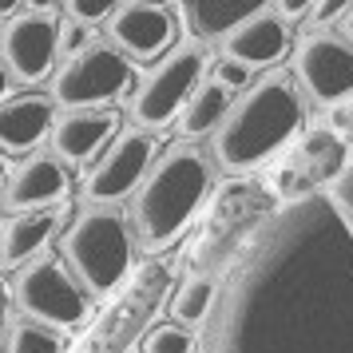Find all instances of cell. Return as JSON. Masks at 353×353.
Segmentation results:
<instances>
[{
  "instance_id": "33",
  "label": "cell",
  "mask_w": 353,
  "mask_h": 353,
  "mask_svg": "<svg viewBox=\"0 0 353 353\" xmlns=\"http://www.w3.org/2000/svg\"><path fill=\"white\" fill-rule=\"evenodd\" d=\"M8 175H12V171H8V159H4V151H0V187L8 183Z\"/></svg>"
},
{
  "instance_id": "19",
  "label": "cell",
  "mask_w": 353,
  "mask_h": 353,
  "mask_svg": "<svg viewBox=\"0 0 353 353\" xmlns=\"http://www.w3.org/2000/svg\"><path fill=\"white\" fill-rule=\"evenodd\" d=\"M226 112H230V88L207 80V83L194 88V96L187 99V108L179 112V131H183L187 139L207 135V131H219V123L226 119Z\"/></svg>"
},
{
  "instance_id": "27",
  "label": "cell",
  "mask_w": 353,
  "mask_h": 353,
  "mask_svg": "<svg viewBox=\"0 0 353 353\" xmlns=\"http://www.w3.org/2000/svg\"><path fill=\"white\" fill-rule=\"evenodd\" d=\"M345 12H353V0H318L314 12H310V24H314V28H325V24H334V20L345 17Z\"/></svg>"
},
{
  "instance_id": "14",
  "label": "cell",
  "mask_w": 353,
  "mask_h": 353,
  "mask_svg": "<svg viewBox=\"0 0 353 353\" xmlns=\"http://www.w3.org/2000/svg\"><path fill=\"white\" fill-rule=\"evenodd\" d=\"M119 135L115 112H64L52 123V151L68 163H92Z\"/></svg>"
},
{
  "instance_id": "11",
  "label": "cell",
  "mask_w": 353,
  "mask_h": 353,
  "mask_svg": "<svg viewBox=\"0 0 353 353\" xmlns=\"http://www.w3.org/2000/svg\"><path fill=\"white\" fill-rule=\"evenodd\" d=\"M60 56V20L56 12H20L0 28V60L24 83L44 80Z\"/></svg>"
},
{
  "instance_id": "9",
  "label": "cell",
  "mask_w": 353,
  "mask_h": 353,
  "mask_svg": "<svg viewBox=\"0 0 353 353\" xmlns=\"http://www.w3.org/2000/svg\"><path fill=\"white\" fill-rule=\"evenodd\" d=\"M155 159L159 155H155L151 131H143V128L119 131L112 143L103 147V155L92 159V167L83 171V194L92 203H99V207L119 203L123 194H135V187L147 179Z\"/></svg>"
},
{
  "instance_id": "22",
  "label": "cell",
  "mask_w": 353,
  "mask_h": 353,
  "mask_svg": "<svg viewBox=\"0 0 353 353\" xmlns=\"http://www.w3.org/2000/svg\"><path fill=\"white\" fill-rule=\"evenodd\" d=\"M194 341H199V337H194L187 325L171 321V325H155V330H147L143 353H194Z\"/></svg>"
},
{
  "instance_id": "15",
  "label": "cell",
  "mask_w": 353,
  "mask_h": 353,
  "mask_svg": "<svg viewBox=\"0 0 353 353\" xmlns=\"http://www.w3.org/2000/svg\"><path fill=\"white\" fill-rule=\"evenodd\" d=\"M56 99L40 96V92H20V96L0 99V151L4 155H20L32 151L44 135H52L56 123Z\"/></svg>"
},
{
  "instance_id": "29",
  "label": "cell",
  "mask_w": 353,
  "mask_h": 353,
  "mask_svg": "<svg viewBox=\"0 0 353 353\" xmlns=\"http://www.w3.org/2000/svg\"><path fill=\"white\" fill-rule=\"evenodd\" d=\"M334 131H341V135H353V96L334 112Z\"/></svg>"
},
{
  "instance_id": "1",
  "label": "cell",
  "mask_w": 353,
  "mask_h": 353,
  "mask_svg": "<svg viewBox=\"0 0 353 353\" xmlns=\"http://www.w3.org/2000/svg\"><path fill=\"white\" fill-rule=\"evenodd\" d=\"M203 353H353V234L330 194L266 214L219 286Z\"/></svg>"
},
{
  "instance_id": "10",
  "label": "cell",
  "mask_w": 353,
  "mask_h": 353,
  "mask_svg": "<svg viewBox=\"0 0 353 353\" xmlns=\"http://www.w3.org/2000/svg\"><path fill=\"white\" fill-rule=\"evenodd\" d=\"M294 76L325 108H341L353 96V44L334 32L305 36L294 52Z\"/></svg>"
},
{
  "instance_id": "12",
  "label": "cell",
  "mask_w": 353,
  "mask_h": 353,
  "mask_svg": "<svg viewBox=\"0 0 353 353\" xmlns=\"http://www.w3.org/2000/svg\"><path fill=\"white\" fill-rule=\"evenodd\" d=\"M175 32L179 24L171 17V8H163L155 0H131L108 20L112 48H119L128 60H143V64L163 60L175 44Z\"/></svg>"
},
{
  "instance_id": "28",
  "label": "cell",
  "mask_w": 353,
  "mask_h": 353,
  "mask_svg": "<svg viewBox=\"0 0 353 353\" xmlns=\"http://www.w3.org/2000/svg\"><path fill=\"white\" fill-rule=\"evenodd\" d=\"M274 4H278V17L282 20H302V17L314 12L318 0H274Z\"/></svg>"
},
{
  "instance_id": "17",
  "label": "cell",
  "mask_w": 353,
  "mask_h": 353,
  "mask_svg": "<svg viewBox=\"0 0 353 353\" xmlns=\"http://www.w3.org/2000/svg\"><path fill=\"white\" fill-rule=\"evenodd\" d=\"M60 230V214L56 210H20L0 226V266H28L44 254L48 239Z\"/></svg>"
},
{
  "instance_id": "2",
  "label": "cell",
  "mask_w": 353,
  "mask_h": 353,
  "mask_svg": "<svg viewBox=\"0 0 353 353\" xmlns=\"http://www.w3.org/2000/svg\"><path fill=\"white\" fill-rule=\"evenodd\" d=\"M302 92L286 72H270L250 83L214 131V159L226 171H254L282 155L302 128Z\"/></svg>"
},
{
  "instance_id": "4",
  "label": "cell",
  "mask_w": 353,
  "mask_h": 353,
  "mask_svg": "<svg viewBox=\"0 0 353 353\" xmlns=\"http://www.w3.org/2000/svg\"><path fill=\"white\" fill-rule=\"evenodd\" d=\"M135 230L112 207L83 210L64 234V262L88 294H112L131 270Z\"/></svg>"
},
{
  "instance_id": "31",
  "label": "cell",
  "mask_w": 353,
  "mask_h": 353,
  "mask_svg": "<svg viewBox=\"0 0 353 353\" xmlns=\"http://www.w3.org/2000/svg\"><path fill=\"white\" fill-rule=\"evenodd\" d=\"M8 80H12V72L4 68V60H0V99H8Z\"/></svg>"
},
{
  "instance_id": "26",
  "label": "cell",
  "mask_w": 353,
  "mask_h": 353,
  "mask_svg": "<svg viewBox=\"0 0 353 353\" xmlns=\"http://www.w3.org/2000/svg\"><path fill=\"white\" fill-rule=\"evenodd\" d=\"M88 48V24L80 20H60V56H80Z\"/></svg>"
},
{
  "instance_id": "16",
  "label": "cell",
  "mask_w": 353,
  "mask_h": 353,
  "mask_svg": "<svg viewBox=\"0 0 353 353\" xmlns=\"http://www.w3.org/2000/svg\"><path fill=\"white\" fill-rule=\"evenodd\" d=\"M223 56L239 60L246 68H270L278 64L290 48V32L282 17H250L246 24H239L230 36H223Z\"/></svg>"
},
{
  "instance_id": "25",
  "label": "cell",
  "mask_w": 353,
  "mask_h": 353,
  "mask_svg": "<svg viewBox=\"0 0 353 353\" xmlns=\"http://www.w3.org/2000/svg\"><path fill=\"white\" fill-rule=\"evenodd\" d=\"M210 80L230 88V92H234V88L242 92V88L250 83V68L239 64V60H230V56H223V60H214V68H210Z\"/></svg>"
},
{
  "instance_id": "23",
  "label": "cell",
  "mask_w": 353,
  "mask_h": 353,
  "mask_svg": "<svg viewBox=\"0 0 353 353\" xmlns=\"http://www.w3.org/2000/svg\"><path fill=\"white\" fill-rule=\"evenodd\" d=\"M123 4L119 0H68V12L72 20H80V24H99V20H112Z\"/></svg>"
},
{
  "instance_id": "6",
  "label": "cell",
  "mask_w": 353,
  "mask_h": 353,
  "mask_svg": "<svg viewBox=\"0 0 353 353\" xmlns=\"http://www.w3.org/2000/svg\"><path fill=\"white\" fill-rule=\"evenodd\" d=\"M203 68H207V60H203V48L199 44H179V48H171L143 76V83L135 88V96H131V119L143 131L167 128L187 108V99L194 96V88L203 80Z\"/></svg>"
},
{
  "instance_id": "20",
  "label": "cell",
  "mask_w": 353,
  "mask_h": 353,
  "mask_svg": "<svg viewBox=\"0 0 353 353\" xmlns=\"http://www.w3.org/2000/svg\"><path fill=\"white\" fill-rule=\"evenodd\" d=\"M214 298H219V286L210 282V278H203V274H194V278H187L183 286L175 290V298H171V318L179 321V325H203L210 314V305H214Z\"/></svg>"
},
{
  "instance_id": "32",
  "label": "cell",
  "mask_w": 353,
  "mask_h": 353,
  "mask_svg": "<svg viewBox=\"0 0 353 353\" xmlns=\"http://www.w3.org/2000/svg\"><path fill=\"white\" fill-rule=\"evenodd\" d=\"M20 4H24V0H0V17H12Z\"/></svg>"
},
{
  "instance_id": "34",
  "label": "cell",
  "mask_w": 353,
  "mask_h": 353,
  "mask_svg": "<svg viewBox=\"0 0 353 353\" xmlns=\"http://www.w3.org/2000/svg\"><path fill=\"white\" fill-rule=\"evenodd\" d=\"M345 32H350V40H353V12H350V20H345Z\"/></svg>"
},
{
  "instance_id": "21",
  "label": "cell",
  "mask_w": 353,
  "mask_h": 353,
  "mask_svg": "<svg viewBox=\"0 0 353 353\" xmlns=\"http://www.w3.org/2000/svg\"><path fill=\"white\" fill-rule=\"evenodd\" d=\"M4 353H64V337H60V330L28 318V321H17L8 330Z\"/></svg>"
},
{
  "instance_id": "30",
  "label": "cell",
  "mask_w": 353,
  "mask_h": 353,
  "mask_svg": "<svg viewBox=\"0 0 353 353\" xmlns=\"http://www.w3.org/2000/svg\"><path fill=\"white\" fill-rule=\"evenodd\" d=\"M8 330H12V325H8V294L0 290V353L8 345Z\"/></svg>"
},
{
  "instance_id": "13",
  "label": "cell",
  "mask_w": 353,
  "mask_h": 353,
  "mask_svg": "<svg viewBox=\"0 0 353 353\" xmlns=\"http://www.w3.org/2000/svg\"><path fill=\"white\" fill-rule=\"evenodd\" d=\"M68 194V171L56 155H28L12 167V175L4 183V207L8 210H48Z\"/></svg>"
},
{
  "instance_id": "3",
  "label": "cell",
  "mask_w": 353,
  "mask_h": 353,
  "mask_svg": "<svg viewBox=\"0 0 353 353\" xmlns=\"http://www.w3.org/2000/svg\"><path fill=\"white\" fill-rule=\"evenodd\" d=\"M214 167L203 147L175 143L151 163L147 179L131 194L128 223L143 250H163L191 226L199 207L207 203Z\"/></svg>"
},
{
  "instance_id": "8",
  "label": "cell",
  "mask_w": 353,
  "mask_h": 353,
  "mask_svg": "<svg viewBox=\"0 0 353 353\" xmlns=\"http://www.w3.org/2000/svg\"><path fill=\"white\" fill-rule=\"evenodd\" d=\"M131 88V60L112 44H88L80 56H72L56 80L52 99L68 112H96L99 103L123 96Z\"/></svg>"
},
{
  "instance_id": "5",
  "label": "cell",
  "mask_w": 353,
  "mask_h": 353,
  "mask_svg": "<svg viewBox=\"0 0 353 353\" xmlns=\"http://www.w3.org/2000/svg\"><path fill=\"white\" fill-rule=\"evenodd\" d=\"M345 167H350V155H345L341 135L318 128L294 139L282 155H274L266 187L270 194H278V203H298L310 194H325Z\"/></svg>"
},
{
  "instance_id": "24",
  "label": "cell",
  "mask_w": 353,
  "mask_h": 353,
  "mask_svg": "<svg viewBox=\"0 0 353 353\" xmlns=\"http://www.w3.org/2000/svg\"><path fill=\"white\" fill-rule=\"evenodd\" d=\"M330 203L337 207V214H341V223L350 226V234H353V159H350V167L337 175V183L330 187Z\"/></svg>"
},
{
  "instance_id": "18",
  "label": "cell",
  "mask_w": 353,
  "mask_h": 353,
  "mask_svg": "<svg viewBox=\"0 0 353 353\" xmlns=\"http://www.w3.org/2000/svg\"><path fill=\"white\" fill-rule=\"evenodd\" d=\"M270 0H179V17L194 40H214L230 36L250 17H262Z\"/></svg>"
},
{
  "instance_id": "7",
  "label": "cell",
  "mask_w": 353,
  "mask_h": 353,
  "mask_svg": "<svg viewBox=\"0 0 353 353\" xmlns=\"http://www.w3.org/2000/svg\"><path fill=\"white\" fill-rule=\"evenodd\" d=\"M12 298L32 321H44L52 330H72L88 314V290L76 282V274L60 258L48 254L20 266L17 282H12Z\"/></svg>"
}]
</instances>
